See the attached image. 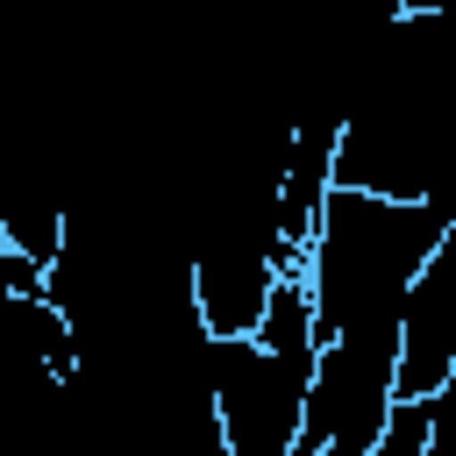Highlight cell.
<instances>
[{
  "label": "cell",
  "instance_id": "2",
  "mask_svg": "<svg viewBox=\"0 0 456 456\" xmlns=\"http://www.w3.org/2000/svg\"><path fill=\"white\" fill-rule=\"evenodd\" d=\"M370 456H428V399H399Z\"/></svg>",
  "mask_w": 456,
  "mask_h": 456
},
{
  "label": "cell",
  "instance_id": "1",
  "mask_svg": "<svg viewBox=\"0 0 456 456\" xmlns=\"http://www.w3.org/2000/svg\"><path fill=\"white\" fill-rule=\"evenodd\" d=\"M321 370V328L306 271L278 285L256 335L214 342V413L228 456H306V406Z\"/></svg>",
  "mask_w": 456,
  "mask_h": 456
}]
</instances>
